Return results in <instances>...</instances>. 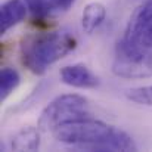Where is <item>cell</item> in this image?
I'll list each match as a JSON object with an SVG mask.
<instances>
[{
    "mask_svg": "<svg viewBox=\"0 0 152 152\" xmlns=\"http://www.w3.org/2000/svg\"><path fill=\"white\" fill-rule=\"evenodd\" d=\"M77 48V39L68 33H42L24 39L21 62L36 75H45L48 68Z\"/></svg>",
    "mask_w": 152,
    "mask_h": 152,
    "instance_id": "cell-1",
    "label": "cell"
},
{
    "mask_svg": "<svg viewBox=\"0 0 152 152\" xmlns=\"http://www.w3.org/2000/svg\"><path fill=\"white\" fill-rule=\"evenodd\" d=\"M115 127L101 120L81 117L65 121L53 130V136L58 142L71 145L77 149L89 151L92 146L106 140Z\"/></svg>",
    "mask_w": 152,
    "mask_h": 152,
    "instance_id": "cell-2",
    "label": "cell"
},
{
    "mask_svg": "<svg viewBox=\"0 0 152 152\" xmlns=\"http://www.w3.org/2000/svg\"><path fill=\"white\" fill-rule=\"evenodd\" d=\"M87 108L89 101L84 96L75 93L61 95L45 106L39 117L37 126L40 132H53L65 121L87 117Z\"/></svg>",
    "mask_w": 152,
    "mask_h": 152,
    "instance_id": "cell-3",
    "label": "cell"
},
{
    "mask_svg": "<svg viewBox=\"0 0 152 152\" xmlns=\"http://www.w3.org/2000/svg\"><path fill=\"white\" fill-rule=\"evenodd\" d=\"M123 40L133 48L152 50V0H146L134 10Z\"/></svg>",
    "mask_w": 152,
    "mask_h": 152,
    "instance_id": "cell-4",
    "label": "cell"
},
{
    "mask_svg": "<svg viewBox=\"0 0 152 152\" xmlns=\"http://www.w3.org/2000/svg\"><path fill=\"white\" fill-rule=\"evenodd\" d=\"M112 72L117 77L127 80L152 78V50L134 59L115 58L112 64Z\"/></svg>",
    "mask_w": 152,
    "mask_h": 152,
    "instance_id": "cell-5",
    "label": "cell"
},
{
    "mask_svg": "<svg viewBox=\"0 0 152 152\" xmlns=\"http://www.w3.org/2000/svg\"><path fill=\"white\" fill-rule=\"evenodd\" d=\"M61 81L69 87L75 89H95L99 86V78L84 65V64H72L65 65L59 71Z\"/></svg>",
    "mask_w": 152,
    "mask_h": 152,
    "instance_id": "cell-6",
    "label": "cell"
},
{
    "mask_svg": "<svg viewBox=\"0 0 152 152\" xmlns=\"http://www.w3.org/2000/svg\"><path fill=\"white\" fill-rule=\"evenodd\" d=\"M28 6L24 0H6L0 7V31L6 34L12 27L21 24L27 16Z\"/></svg>",
    "mask_w": 152,
    "mask_h": 152,
    "instance_id": "cell-7",
    "label": "cell"
},
{
    "mask_svg": "<svg viewBox=\"0 0 152 152\" xmlns=\"http://www.w3.org/2000/svg\"><path fill=\"white\" fill-rule=\"evenodd\" d=\"M89 151H137V146L134 143V140L123 130H118V129H114L112 134L103 140L102 143H98L95 146H92Z\"/></svg>",
    "mask_w": 152,
    "mask_h": 152,
    "instance_id": "cell-8",
    "label": "cell"
},
{
    "mask_svg": "<svg viewBox=\"0 0 152 152\" xmlns=\"http://www.w3.org/2000/svg\"><path fill=\"white\" fill-rule=\"evenodd\" d=\"M10 148L13 151H37L40 148V129L22 127L16 132L10 140Z\"/></svg>",
    "mask_w": 152,
    "mask_h": 152,
    "instance_id": "cell-9",
    "label": "cell"
},
{
    "mask_svg": "<svg viewBox=\"0 0 152 152\" xmlns=\"http://www.w3.org/2000/svg\"><path fill=\"white\" fill-rule=\"evenodd\" d=\"M106 18V9L99 1H92L89 3L81 13V27L84 33L92 34L102 25V22Z\"/></svg>",
    "mask_w": 152,
    "mask_h": 152,
    "instance_id": "cell-10",
    "label": "cell"
},
{
    "mask_svg": "<svg viewBox=\"0 0 152 152\" xmlns=\"http://www.w3.org/2000/svg\"><path fill=\"white\" fill-rule=\"evenodd\" d=\"M0 78H1V83H0V99L6 101L7 96L19 86L21 75H19V72L15 68L4 66V68H1Z\"/></svg>",
    "mask_w": 152,
    "mask_h": 152,
    "instance_id": "cell-11",
    "label": "cell"
},
{
    "mask_svg": "<svg viewBox=\"0 0 152 152\" xmlns=\"http://www.w3.org/2000/svg\"><path fill=\"white\" fill-rule=\"evenodd\" d=\"M127 99L137 105H145L152 106V84L151 86H140V87H133L126 92Z\"/></svg>",
    "mask_w": 152,
    "mask_h": 152,
    "instance_id": "cell-12",
    "label": "cell"
},
{
    "mask_svg": "<svg viewBox=\"0 0 152 152\" xmlns=\"http://www.w3.org/2000/svg\"><path fill=\"white\" fill-rule=\"evenodd\" d=\"M75 0H43V16L55 10H68Z\"/></svg>",
    "mask_w": 152,
    "mask_h": 152,
    "instance_id": "cell-13",
    "label": "cell"
},
{
    "mask_svg": "<svg viewBox=\"0 0 152 152\" xmlns=\"http://www.w3.org/2000/svg\"><path fill=\"white\" fill-rule=\"evenodd\" d=\"M36 16H43V0H24Z\"/></svg>",
    "mask_w": 152,
    "mask_h": 152,
    "instance_id": "cell-14",
    "label": "cell"
}]
</instances>
